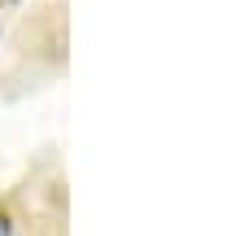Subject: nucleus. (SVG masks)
<instances>
[{"label": "nucleus", "mask_w": 249, "mask_h": 236, "mask_svg": "<svg viewBox=\"0 0 249 236\" xmlns=\"http://www.w3.org/2000/svg\"><path fill=\"white\" fill-rule=\"evenodd\" d=\"M0 236H9V223H4V219H0Z\"/></svg>", "instance_id": "nucleus-1"}]
</instances>
